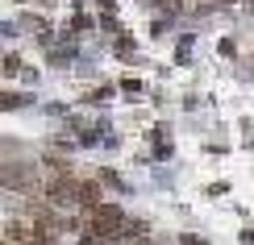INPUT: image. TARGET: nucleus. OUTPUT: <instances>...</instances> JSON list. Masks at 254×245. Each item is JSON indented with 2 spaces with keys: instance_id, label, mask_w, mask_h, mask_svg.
Instances as JSON below:
<instances>
[{
  "instance_id": "f257e3e1",
  "label": "nucleus",
  "mask_w": 254,
  "mask_h": 245,
  "mask_svg": "<svg viewBox=\"0 0 254 245\" xmlns=\"http://www.w3.org/2000/svg\"><path fill=\"white\" fill-rule=\"evenodd\" d=\"M125 229H129V220H125V212L117 204L88 208V237H121Z\"/></svg>"
},
{
  "instance_id": "f03ea898",
  "label": "nucleus",
  "mask_w": 254,
  "mask_h": 245,
  "mask_svg": "<svg viewBox=\"0 0 254 245\" xmlns=\"http://www.w3.org/2000/svg\"><path fill=\"white\" fill-rule=\"evenodd\" d=\"M96 196H100V187H96V183H79V204L96 208Z\"/></svg>"
}]
</instances>
